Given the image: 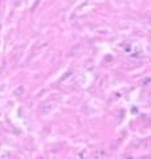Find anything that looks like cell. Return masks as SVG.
<instances>
[]
</instances>
